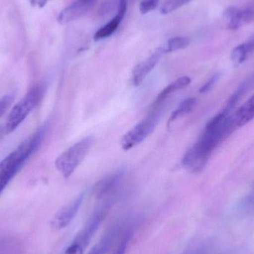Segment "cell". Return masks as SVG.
Here are the masks:
<instances>
[{"instance_id":"1","label":"cell","mask_w":254,"mask_h":254,"mask_svg":"<svg viewBox=\"0 0 254 254\" xmlns=\"http://www.w3.org/2000/svg\"><path fill=\"white\" fill-rule=\"evenodd\" d=\"M46 130V125L39 128L0 162V195L27 160L38 150L44 140Z\"/></svg>"},{"instance_id":"2","label":"cell","mask_w":254,"mask_h":254,"mask_svg":"<svg viewBox=\"0 0 254 254\" xmlns=\"http://www.w3.org/2000/svg\"><path fill=\"white\" fill-rule=\"evenodd\" d=\"M46 92V85L37 84L31 88L28 93L11 109L3 127V133L13 132L31 111L41 102Z\"/></svg>"},{"instance_id":"3","label":"cell","mask_w":254,"mask_h":254,"mask_svg":"<svg viewBox=\"0 0 254 254\" xmlns=\"http://www.w3.org/2000/svg\"><path fill=\"white\" fill-rule=\"evenodd\" d=\"M94 140L93 136H87L70 146L57 158L55 167L64 178L70 177L75 171L89 153Z\"/></svg>"},{"instance_id":"4","label":"cell","mask_w":254,"mask_h":254,"mask_svg":"<svg viewBox=\"0 0 254 254\" xmlns=\"http://www.w3.org/2000/svg\"><path fill=\"white\" fill-rule=\"evenodd\" d=\"M160 106L154 105L152 111L122 137L121 143L125 150H129L131 148L140 144L153 132L162 113V108Z\"/></svg>"},{"instance_id":"5","label":"cell","mask_w":254,"mask_h":254,"mask_svg":"<svg viewBox=\"0 0 254 254\" xmlns=\"http://www.w3.org/2000/svg\"><path fill=\"white\" fill-rule=\"evenodd\" d=\"M85 192L79 195L75 199L68 203V204L63 207L59 210L58 213L55 215L54 218L52 225L56 229L61 230L68 226L71 221L74 219L77 212L81 207L82 203L84 199Z\"/></svg>"},{"instance_id":"6","label":"cell","mask_w":254,"mask_h":254,"mask_svg":"<svg viewBox=\"0 0 254 254\" xmlns=\"http://www.w3.org/2000/svg\"><path fill=\"white\" fill-rule=\"evenodd\" d=\"M164 54L165 52H164L163 46L158 48L149 58H146L143 62L136 65L132 71V82L134 86H138L141 84L142 82L153 69L154 67L157 65L158 61Z\"/></svg>"},{"instance_id":"7","label":"cell","mask_w":254,"mask_h":254,"mask_svg":"<svg viewBox=\"0 0 254 254\" xmlns=\"http://www.w3.org/2000/svg\"><path fill=\"white\" fill-rule=\"evenodd\" d=\"M124 175L125 173L123 170H119L103 178L94 186V195L97 198H101L114 190L115 188L119 185L121 181L123 179Z\"/></svg>"},{"instance_id":"8","label":"cell","mask_w":254,"mask_h":254,"mask_svg":"<svg viewBox=\"0 0 254 254\" xmlns=\"http://www.w3.org/2000/svg\"><path fill=\"white\" fill-rule=\"evenodd\" d=\"M127 10V0H120L119 4V11L117 15L109 22L107 25L100 28L94 36L95 40H102L110 37L118 29L121 22L123 20Z\"/></svg>"},{"instance_id":"9","label":"cell","mask_w":254,"mask_h":254,"mask_svg":"<svg viewBox=\"0 0 254 254\" xmlns=\"http://www.w3.org/2000/svg\"><path fill=\"white\" fill-rule=\"evenodd\" d=\"M92 6L83 1L77 0L64 8L58 15V21L61 24H66L81 17Z\"/></svg>"},{"instance_id":"10","label":"cell","mask_w":254,"mask_h":254,"mask_svg":"<svg viewBox=\"0 0 254 254\" xmlns=\"http://www.w3.org/2000/svg\"><path fill=\"white\" fill-rule=\"evenodd\" d=\"M252 16L250 10H242L233 7L225 10L224 19L228 28L235 30L240 28L243 22L249 21Z\"/></svg>"},{"instance_id":"11","label":"cell","mask_w":254,"mask_h":254,"mask_svg":"<svg viewBox=\"0 0 254 254\" xmlns=\"http://www.w3.org/2000/svg\"><path fill=\"white\" fill-rule=\"evenodd\" d=\"M234 126L241 127L254 119V94L232 116Z\"/></svg>"},{"instance_id":"12","label":"cell","mask_w":254,"mask_h":254,"mask_svg":"<svg viewBox=\"0 0 254 254\" xmlns=\"http://www.w3.org/2000/svg\"><path fill=\"white\" fill-rule=\"evenodd\" d=\"M191 79L187 76L179 77L176 79L173 83H170V85L167 86L164 90L161 91V93L157 97L155 100V104L154 105H161L163 102L170 96L171 94L186 87L188 85L190 84Z\"/></svg>"},{"instance_id":"13","label":"cell","mask_w":254,"mask_h":254,"mask_svg":"<svg viewBox=\"0 0 254 254\" xmlns=\"http://www.w3.org/2000/svg\"><path fill=\"white\" fill-rule=\"evenodd\" d=\"M254 51V34L248 41L237 46L231 53V61L235 65L243 64Z\"/></svg>"},{"instance_id":"14","label":"cell","mask_w":254,"mask_h":254,"mask_svg":"<svg viewBox=\"0 0 254 254\" xmlns=\"http://www.w3.org/2000/svg\"><path fill=\"white\" fill-rule=\"evenodd\" d=\"M196 102L197 100L195 98H189L182 101L170 116V122H174L179 118L182 117V116L190 113L196 105Z\"/></svg>"},{"instance_id":"15","label":"cell","mask_w":254,"mask_h":254,"mask_svg":"<svg viewBox=\"0 0 254 254\" xmlns=\"http://www.w3.org/2000/svg\"><path fill=\"white\" fill-rule=\"evenodd\" d=\"M189 39L188 37H176L174 38L170 39L167 44L163 46L164 52L166 53H170V52H175V51L179 50V49H185L190 45Z\"/></svg>"},{"instance_id":"16","label":"cell","mask_w":254,"mask_h":254,"mask_svg":"<svg viewBox=\"0 0 254 254\" xmlns=\"http://www.w3.org/2000/svg\"><path fill=\"white\" fill-rule=\"evenodd\" d=\"M190 1V0H168L161 7V13L164 14L170 13Z\"/></svg>"},{"instance_id":"17","label":"cell","mask_w":254,"mask_h":254,"mask_svg":"<svg viewBox=\"0 0 254 254\" xmlns=\"http://www.w3.org/2000/svg\"><path fill=\"white\" fill-rule=\"evenodd\" d=\"M14 95L12 94L4 95L0 98V118L3 117L14 101Z\"/></svg>"},{"instance_id":"18","label":"cell","mask_w":254,"mask_h":254,"mask_svg":"<svg viewBox=\"0 0 254 254\" xmlns=\"http://www.w3.org/2000/svg\"><path fill=\"white\" fill-rule=\"evenodd\" d=\"M159 1L160 0H144V1H141L140 4V13L144 14V13L152 11L157 7Z\"/></svg>"},{"instance_id":"19","label":"cell","mask_w":254,"mask_h":254,"mask_svg":"<svg viewBox=\"0 0 254 254\" xmlns=\"http://www.w3.org/2000/svg\"><path fill=\"white\" fill-rule=\"evenodd\" d=\"M219 79V74H216L205 83L203 85L202 87L199 89V92L201 94L207 93V92H210L213 86H215L218 80Z\"/></svg>"},{"instance_id":"20","label":"cell","mask_w":254,"mask_h":254,"mask_svg":"<svg viewBox=\"0 0 254 254\" xmlns=\"http://www.w3.org/2000/svg\"><path fill=\"white\" fill-rule=\"evenodd\" d=\"M84 249L80 245L73 243L65 251V254H83Z\"/></svg>"},{"instance_id":"21","label":"cell","mask_w":254,"mask_h":254,"mask_svg":"<svg viewBox=\"0 0 254 254\" xmlns=\"http://www.w3.org/2000/svg\"><path fill=\"white\" fill-rule=\"evenodd\" d=\"M109 243H110V242L105 240V241L101 243L99 246H97L96 249H94L93 252L90 254H104L105 251L107 250V245Z\"/></svg>"},{"instance_id":"22","label":"cell","mask_w":254,"mask_h":254,"mask_svg":"<svg viewBox=\"0 0 254 254\" xmlns=\"http://www.w3.org/2000/svg\"><path fill=\"white\" fill-rule=\"evenodd\" d=\"M49 1H50V0H30V2L32 5L43 7L47 4Z\"/></svg>"},{"instance_id":"23","label":"cell","mask_w":254,"mask_h":254,"mask_svg":"<svg viewBox=\"0 0 254 254\" xmlns=\"http://www.w3.org/2000/svg\"><path fill=\"white\" fill-rule=\"evenodd\" d=\"M127 243H128V240H125V241L122 243V244H121V246H119V249H117V251H116V253L114 254H125Z\"/></svg>"}]
</instances>
